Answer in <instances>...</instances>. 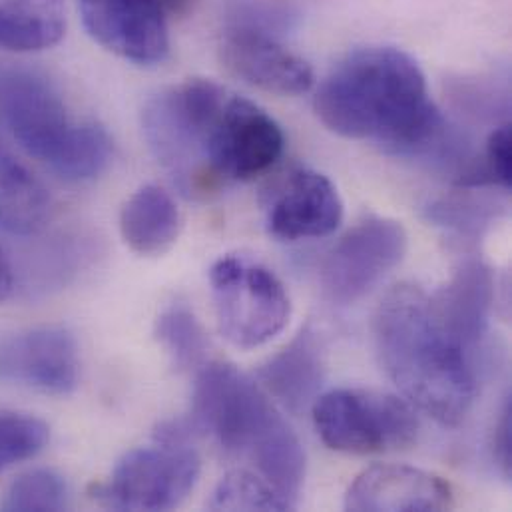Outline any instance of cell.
<instances>
[{
	"instance_id": "obj_1",
	"label": "cell",
	"mask_w": 512,
	"mask_h": 512,
	"mask_svg": "<svg viewBox=\"0 0 512 512\" xmlns=\"http://www.w3.org/2000/svg\"><path fill=\"white\" fill-rule=\"evenodd\" d=\"M319 120L335 134L373 140L399 156L445 150L447 126L417 60L395 46L349 52L315 94Z\"/></svg>"
},
{
	"instance_id": "obj_2",
	"label": "cell",
	"mask_w": 512,
	"mask_h": 512,
	"mask_svg": "<svg viewBox=\"0 0 512 512\" xmlns=\"http://www.w3.org/2000/svg\"><path fill=\"white\" fill-rule=\"evenodd\" d=\"M375 345L389 379L443 427L461 425L477 397L473 355L441 325L415 285L391 289L375 313Z\"/></svg>"
},
{
	"instance_id": "obj_3",
	"label": "cell",
	"mask_w": 512,
	"mask_h": 512,
	"mask_svg": "<svg viewBox=\"0 0 512 512\" xmlns=\"http://www.w3.org/2000/svg\"><path fill=\"white\" fill-rule=\"evenodd\" d=\"M190 425L210 435L224 453L250 459L261 477L295 507L305 481V453L254 379L228 363L202 365Z\"/></svg>"
},
{
	"instance_id": "obj_4",
	"label": "cell",
	"mask_w": 512,
	"mask_h": 512,
	"mask_svg": "<svg viewBox=\"0 0 512 512\" xmlns=\"http://www.w3.org/2000/svg\"><path fill=\"white\" fill-rule=\"evenodd\" d=\"M230 94L212 80L194 78L156 94L144 108V138L188 198H208L224 186L214 148Z\"/></svg>"
},
{
	"instance_id": "obj_5",
	"label": "cell",
	"mask_w": 512,
	"mask_h": 512,
	"mask_svg": "<svg viewBox=\"0 0 512 512\" xmlns=\"http://www.w3.org/2000/svg\"><path fill=\"white\" fill-rule=\"evenodd\" d=\"M194 427L184 421L162 425L154 443L126 453L98 499L116 511H172L194 491L200 457L192 447Z\"/></svg>"
},
{
	"instance_id": "obj_6",
	"label": "cell",
	"mask_w": 512,
	"mask_h": 512,
	"mask_svg": "<svg viewBox=\"0 0 512 512\" xmlns=\"http://www.w3.org/2000/svg\"><path fill=\"white\" fill-rule=\"evenodd\" d=\"M311 413L321 441L347 455L403 451L419 433L411 403L379 391L335 389L319 395Z\"/></svg>"
},
{
	"instance_id": "obj_7",
	"label": "cell",
	"mask_w": 512,
	"mask_h": 512,
	"mask_svg": "<svg viewBox=\"0 0 512 512\" xmlns=\"http://www.w3.org/2000/svg\"><path fill=\"white\" fill-rule=\"evenodd\" d=\"M210 285L220 331L232 345L256 349L285 329L291 301L267 267L248 257H220L210 269Z\"/></svg>"
},
{
	"instance_id": "obj_8",
	"label": "cell",
	"mask_w": 512,
	"mask_h": 512,
	"mask_svg": "<svg viewBox=\"0 0 512 512\" xmlns=\"http://www.w3.org/2000/svg\"><path fill=\"white\" fill-rule=\"evenodd\" d=\"M407 254L405 228L389 218L371 216L351 228L321 265L325 295L349 305L369 295Z\"/></svg>"
},
{
	"instance_id": "obj_9",
	"label": "cell",
	"mask_w": 512,
	"mask_h": 512,
	"mask_svg": "<svg viewBox=\"0 0 512 512\" xmlns=\"http://www.w3.org/2000/svg\"><path fill=\"white\" fill-rule=\"evenodd\" d=\"M0 108L20 148L54 172L78 124L52 84L32 72H10L0 84Z\"/></svg>"
},
{
	"instance_id": "obj_10",
	"label": "cell",
	"mask_w": 512,
	"mask_h": 512,
	"mask_svg": "<svg viewBox=\"0 0 512 512\" xmlns=\"http://www.w3.org/2000/svg\"><path fill=\"white\" fill-rule=\"evenodd\" d=\"M78 381V345L66 329L36 327L0 339V383L64 397Z\"/></svg>"
},
{
	"instance_id": "obj_11",
	"label": "cell",
	"mask_w": 512,
	"mask_h": 512,
	"mask_svg": "<svg viewBox=\"0 0 512 512\" xmlns=\"http://www.w3.org/2000/svg\"><path fill=\"white\" fill-rule=\"evenodd\" d=\"M78 8L88 34L108 52L136 64L166 60L168 18L156 0H78Z\"/></svg>"
},
{
	"instance_id": "obj_12",
	"label": "cell",
	"mask_w": 512,
	"mask_h": 512,
	"mask_svg": "<svg viewBox=\"0 0 512 512\" xmlns=\"http://www.w3.org/2000/svg\"><path fill=\"white\" fill-rule=\"evenodd\" d=\"M279 124L254 102L230 94L220 122L214 164L220 180L250 182L267 172L283 154Z\"/></svg>"
},
{
	"instance_id": "obj_13",
	"label": "cell",
	"mask_w": 512,
	"mask_h": 512,
	"mask_svg": "<svg viewBox=\"0 0 512 512\" xmlns=\"http://www.w3.org/2000/svg\"><path fill=\"white\" fill-rule=\"evenodd\" d=\"M343 220V202L333 182L307 168L293 170L267 206V230L281 242L333 234Z\"/></svg>"
},
{
	"instance_id": "obj_14",
	"label": "cell",
	"mask_w": 512,
	"mask_h": 512,
	"mask_svg": "<svg viewBox=\"0 0 512 512\" xmlns=\"http://www.w3.org/2000/svg\"><path fill=\"white\" fill-rule=\"evenodd\" d=\"M220 54L234 76L259 90L299 96L313 86L311 66L287 50L277 36L228 24L220 40Z\"/></svg>"
},
{
	"instance_id": "obj_15",
	"label": "cell",
	"mask_w": 512,
	"mask_h": 512,
	"mask_svg": "<svg viewBox=\"0 0 512 512\" xmlns=\"http://www.w3.org/2000/svg\"><path fill=\"white\" fill-rule=\"evenodd\" d=\"M453 489L439 475L407 465H375L349 487L345 509L355 512H439L453 507Z\"/></svg>"
},
{
	"instance_id": "obj_16",
	"label": "cell",
	"mask_w": 512,
	"mask_h": 512,
	"mask_svg": "<svg viewBox=\"0 0 512 512\" xmlns=\"http://www.w3.org/2000/svg\"><path fill=\"white\" fill-rule=\"evenodd\" d=\"M493 303L495 279L479 259L463 263L451 283L431 297L441 325L471 355L487 335Z\"/></svg>"
},
{
	"instance_id": "obj_17",
	"label": "cell",
	"mask_w": 512,
	"mask_h": 512,
	"mask_svg": "<svg viewBox=\"0 0 512 512\" xmlns=\"http://www.w3.org/2000/svg\"><path fill=\"white\" fill-rule=\"evenodd\" d=\"M325 377L321 343L315 331L301 329L289 345L257 369L259 387L281 407L301 413L319 397Z\"/></svg>"
},
{
	"instance_id": "obj_18",
	"label": "cell",
	"mask_w": 512,
	"mask_h": 512,
	"mask_svg": "<svg viewBox=\"0 0 512 512\" xmlns=\"http://www.w3.org/2000/svg\"><path fill=\"white\" fill-rule=\"evenodd\" d=\"M182 216L174 198L160 186H144L124 204L120 232L138 256H162L178 240Z\"/></svg>"
},
{
	"instance_id": "obj_19",
	"label": "cell",
	"mask_w": 512,
	"mask_h": 512,
	"mask_svg": "<svg viewBox=\"0 0 512 512\" xmlns=\"http://www.w3.org/2000/svg\"><path fill=\"white\" fill-rule=\"evenodd\" d=\"M52 202L42 182L0 144V228L34 236L50 220Z\"/></svg>"
},
{
	"instance_id": "obj_20",
	"label": "cell",
	"mask_w": 512,
	"mask_h": 512,
	"mask_svg": "<svg viewBox=\"0 0 512 512\" xmlns=\"http://www.w3.org/2000/svg\"><path fill=\"white\" fill-rule=\"evenodd\" d=\"M64 0H0V48L38 52L64 36Z\"/></svg>"
},
{
	"instance_id": "obj_21",
	"label": "cell",
	"mask_w": 512,
	"mask_h": 512,
	"mask_svg": "<svg viewBox=\"0 0 512 512\" xmlns=\"http://www.w3.org/2000/svg\"><path fill=\"white\" fill-rule=\"evenodd\" d=\"M156 339L180 371L202 367L208 353V337L190 307L174 303L156 321Z\"/></svg>"
},
{
	"instance_id": "obj_22",
	"label": "cell",
	"mask_w": 512,
	"mask_h": 512,
	"mask_svg": "<svg viewBox=\"0 0 512 512\" xmlns=\"http://www.w3.org/2000/svg\"><path fill=\"white\" fill-rule=\"evenodd\" d=\"M112 154L114 142L106 128L96 122H82L54 174L68 182L94 180L110 166Z\"/></svg>"
},
{
	"instance_id": "obj_23",
	"label": "cell",
	"mask_w": 512,
	"mask_h": 512,
	"mask_svg": "<svg viewBox=\"0 0 512 512\" xmlns=\"http://www.w3.org/2000/svg\"><path fill=\"white\" fill-rule=\"evenodd\" d=\"M212 511H289L293 509L265 479L250 471H232L216 487Z\"/></svg>"
},
{
	"instance_id": "obj_24",
	"label": "cell",
	"mask_w": 512,
	"mask_h": 512,
	"mask_svg": "<svg viewBox=\"0 0 512 512\" xmlns=\"http://www.w3.org/2000/svg\"><path fill=\"white\" fill-rule=\"evenodd\" d=\"M50 429L34 415L0 409V475L44 451Z\"/></svg>"
},
{
	"instance_id": "obj_25",
	"label": "cell",
	"mask_w": 512,
	"mask_h": 512,
	"mask_svg": "<svg viewBox=\"0 0 512 512\" xmlns=\"http://www.w3.org/2000/svg\"><path fill=\"white\" fill-rule=\"evenodd\" d=\"M68 505V489L60 475L48 469H36L20 475L6 491L2 511H62Z\"/></svg>"
},
{
	"instance_id": "obj_26",
	"label": "cell",
	"mask_w": 512,
	"mask_h": 512,
	"mask_svg": "<svg viewBox=\"0 0 512 512\" xmlns=\"http://www.w3.org/2000/svg\"><path fill=\"white\" fill-rule=\"evenodd\" d=\"M301 18L299 0H232L228 24L279 36Z\"/></svg>"
},
{
	"instance_id": "obj_27",
	"label": "cell",
	"mask_w": 512,
	"mask_h": 512,
	"mask_svg": "<svg viewBox=\"0 0 512 512\" xmlns=\"http://www.w3.org/2000/svg\"><path fill=\"white\" fill-rule=\"evenodd\" d=\"M495 206L477 198H447L429 206V220L461 236H479L495 218Z\"/></svg>"
},
{
	"instance_id": "obj_28",
	"label": "cell",
	"mask_w": 512,
	"mask_h": 512,
	"mask_svg": "<svg viewBox=\"0 0 512 512\" xmlns=\"http://www.w3.org/2000/svg\"><path fill=\"white\" fill-rule=\"evenodd\" d=\"M511 401L505 403L503 413L499 417L497 429H495V441H493V449H495V459L499 463V467L503 469L505 477L511 475L512 467V411Z\"/></svg>"
},
{
	"instance_id": "obj_29",
	"label": "cell",
	"mask_w": 512,
	"mask_h": 512,
	"mask_svg": "<svg viewBox=\"0 0 512 512\" xmlns=\"http://www.w3.org/2000/svg\"><path fill=\"white\" fill-rule=\"evenodd\" d=\"M166 18H186L190 16L202 0H156Z\"/></svg>"
},
{
	"instance_id": "obj_30",
	"label": "cell",
	"mask_w": 512,
	"mask_h": 512,
	"mask_svg": "<svg viewBox=\"0 0 512 512\" xmlns=\"http://www.w3.org/2000/svg\"><path fill=\"white\" fill-rule=\"evenodd\" d=\"M12 287H14L12 265H10L8 257L4 254V250L0 248V305L8 299V295L12 293Z\"/></svg>"
}]
</instances>
